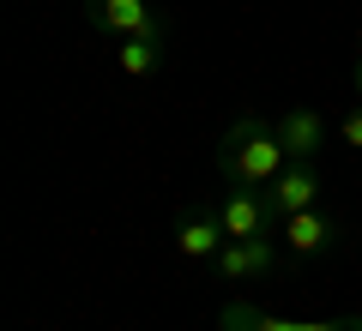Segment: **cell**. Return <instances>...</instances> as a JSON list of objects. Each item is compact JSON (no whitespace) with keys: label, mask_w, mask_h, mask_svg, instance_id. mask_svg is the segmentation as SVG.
Segmentation results:
<instances>
[{"label":"cell","mask_w":362,"mask_h":331,"mask_svg":"<svg viewBox=\"0 0 362 331\" xmlns=\"http://www.w3.org/2000/svg\"><path fill=\"white\" fill-rule=\"evenodd\" d=\"M115 66H121L127 78H151L157 66H163V37H121Z\"/></svg>","instance_id":"obj_9"},{"label":"cell","mask_w":362,"mask_h":331,"mask_svg":"<svg viewBox=\"0 0 362 331\" xmlns=\"http://www.w3.org/2000/svg\"><path fill=\"white\" fill-rule=\"evenodd\" d=\"M218 175L230 181V187H272V181L284 175V145H278V127H266L259 115H242L230 121V133L218 139Z\"/></svg>","instance_id":"obj_1"},{"label":"cell","mask_w":362,"mask_h":331,"mask_svg":"<svg viewBox=\"0 0 362 331\" xmlns=\"http://www.w3.org/2000/svg\"><path fill=\"white\" fill-rule=\"evenodd\" d=\"M278 145H284L290 163H314L326 145V121L314 115V109H284L278 115Z\"/></svg>","instance_id":"obj_8"},{"label":"cell","mask_w":362,"mask_h":331,"mask_svg":"<svg viewBox=\"0 0 362 331\" xmlns=\"http://www.w3.org/2000/svg\"><path fill=\"white\" fill-rule=\"evenodd\" d=\"M278 235H284V247H290L296 259H314V253H332V247H338V223L320 211V205H314V211L284 217V229H278Z\"/></svg>","instance_id":"obj_7"},{"label":"cell","mask_w":362,"mask_h":331,"mask_svg":"<svg viewBox=\"0 0 362 331\" xmlns=\"http://www.w3.org/2000/svg\"><path fill=\"white\" fill-rule=\"evenodd\" d=\"M272 259H278V235H247V241H223V253L211 259L223 283H247V277H266Z\"/></svg>","instance_id":"obj_4"},{"label":"cell","mask_w":362,"mask_h":331,"mask_svg":"<svg viewBox=\"0 0 362 331\" xmlns=\"http://www.w3.org/2000/svg\"><path fill=\"white\" fill-rule=\"evenodd\" d=\"M320 193L326 187H320V169H314V163H284V175L266 187V199H272L278 217H296V211H314Z\"/></svg>","instance_id":"obj_6"},{"label":"cell","mask_w":362,"mask_h":331,"mask_svg":"<svg viewBox=\"0 0 362 331\" xmlns=\"http://www.w3.org/2000/svg\"><path fill=\"white\" fill-rule=\"evenodd\" d=\"M85 13L109 37H163V18L151 13V0H85Z\"/></svg>","instance_id":"obj_3"},{"label":"cell","mask_w":362,"mask_h":331,"mask_svg":"<svg viewBox=\"0 0 362 331\" xmlns=\"http://www.w3.org/2000/svg\"><path fill=\"white\" fill-rule=\"evenodd\" d=\"M350 73H356V97H362V49L350 54Z\"/></svg>","instance_id":"obj_11"},{"label":"cell","mask_w":362,"mask_h":331,"mask_svg":"<svg viewBox=\"0 0 362 331\" xmlns=\"http://www.w3.org/2000/svg\"><path fill=\"white\" fill-rule=\"evenodd\" d=\"M223 241H230V229H223V217L206 211V205H194V211L175 217V247H181V259H218Z\"/></svg>","instance_id":"obj_5"},{"label":"cell","mask_w":362,"mask_h":331,"mask_svg":"<svg viewBox=\"0 0 362 331\" xmlns=\"http://www.w3.org/2000/svg\"><path fill=\"white\" fill-rule=\"evenodd\" d=\"M338 139H344V145H356V151H362V109H350V115L338 121Z\"/></svg>","instance_id":"obj_10"},{"label":"cell","mask_w":362,"mask_h":331,"mask_svg":"<svg viewBox=\"0 0 362 331\" xmlns=\"http://www.w3.org/2000/svg\"><path fill=\"white\" fill-rule=\"evenodd\" d=\"M218 331H362V313H344V319H284V313H266L259 301H223L218 307Z\"/></svg>","instance_id":"obj_2"}]
</instances>
